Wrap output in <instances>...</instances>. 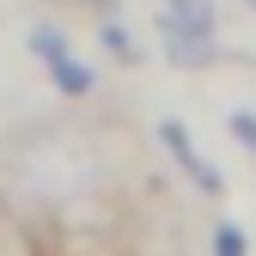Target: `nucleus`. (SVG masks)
Segmentation results:
<instances>
[{"label":"nucleus","mask_w":256,"mask_h":256,"mask_svg":"<svg viewBox=\"0 0 256 256\" xmlns=\"http://www.w3.org/2000/svg\"><path fill=\"white\" fill-rule=\"evenodd\" d=\"M0 256H43V244L30 238V220H12V226H0Z\"/></svg>","instance_id":"7"},{"label":"nucleus","mask_w":256,"mask_h":256,"mask_svg":"<svg viewBox=\"0 0 256 256\" xmlns=\"http://www.w3.org/2000/svg\"><path fill=\"white\" fill-rule=\"evenodd\" d=\"M226 128H232V140L256 158V110H232V116H226Z\"/></svg>","instance_id":"9"},{"label":"nucleus","mask_w":256,"mask_h":256,"mask_svg":"<svg viewBox=\"0 0 256 256\" xmlns=\"http://www.w3.org/2000/svg\"><path fill=\"white\" fill-rule=\"evenodd\" d=\"M24 43H30V55H37V61H49V55H61V49H74V43H68V30L49 24V18H43V24H30V37H24Z\"/></svg>","instance_id":"6"},{"label":"nucleus","mask_w":256,"mask_h":256,"mask_svg":"<svg viewBox=\"0 0 256 256\" xmlns=\"http://www.w3.org/2000/svg\"><path fill=\"white\" fill-rule=\"evenodd\" d=\"M98 37H104V49H110L116 61H128V68H134V61H140V49H134V37H128V24H122L116 12H104V18H98Z\"/></svg>","instance_id":"5"},{"label":"nucleus","mask_w":256,"mask_h":256,"mask_svg":"<svg viewBox=\"0 0 256 256\" xmlns=\"http://www.w3.org/2000/svg\"><path fill=\"white\" fill-rule=\"evenodd\" d=\"M43 68H49V86L61 92V98H92V92H98V68H92V61H80L74 49L49 55Z\"/></svg>","instance_id":"4"},{"label":"nucleus","mask_w":256,"mask_h":256,"mask_svg":"<svg viewBox=\"0 0 256 256\" xmlns=\"http://www.w3.org/2000/svg\"><path fill=\"white\" fill-rule=\"evenodd\" d=\"M214 256H250V238L238 220H214Z\"/></svg>","instance_id":"8"},{"label":"nucleus","mask_w":256,"mask_h":256,"mask_svg":"<svg viewBox=\"0 0 256 256\" xmlns=\"http://www.w3.org/2000/svg\"><path fill=\"white\" fill-rule=\"evenodd\" d=\"M110 183L104 165V134H92V122H30L0 146V196L12 220H68L92 208Z\"/></svg>","instance_id":"1"},{"label":"nucleus","mask_w":256,"mask_h":256,"mask_svg":"<svg viewBox=\"0 0 256 256\" xmlns=\"http://www.w3.org/2000/svg\"><path fill=\"white\" fill-rule=\"evenodd\" d=\"M244 6H250V12H256V0H244Z\"/></svg>","instance_id":"10"},{"label":"nucleus","mask_w":256,"mask_h":256,"mask_svg":"<svg viewBox=\"0 0 256 256\" xmlns=\"http://www.w3.org/2000/svg\"><path fill=\"white\" fill-rule=\"evenodd\" d=\"M158 146H165L171 158H177V171L189 177V183H196L202 189V196H220V189H226V177H220V165H214V158L196 146V140H189V128L177 122V116H165V122H158Z\"/></svg>","instance_id":"3"},{"label":"nucleus","mask_w":256,"mask_h":256,"mask_svg":"<svg viewBox=\"0 0 256 256\" xmlns=\"http://www.w3.org/2000/svg\"><path fill=\"white\" fill-rule=\"evenodd\" d=\"M152 30H158L165 61L183 68V74H202V68H214V61L226 55L214 0H158V24H152Z\"/></svg>","instance_id":"2"}]
</instances>
